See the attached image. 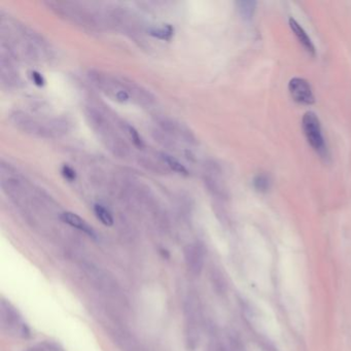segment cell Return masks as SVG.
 Here are the masks:
<instances>
[{
    "mask_svg": "<svg viewBox=\"0 0 351 351\" xmlns=\"http://www.w3.org/2000/svg\"><path fill=\"white\" fill-rule=\"evenodd\" d=\"M302 126L304 134L310 145L315 151L321 152L324 147V142L321 133L320 122L317 116L312 112L306 113L302 120Z\"/></svg>",
    "mask_w": 351,
    "mask_h": 351,
    "instance_id": "6da1fadb",
    "label": "cell"
},
{
    "mask_svg": "<svg viewBox=\"0 0 351 351\" xmlns=\"http://www.w3.org/2000/svg\"><path fill=\"white\" fill-rule=\"evenodd\" d=\"M288 90L292 99L295 102L307 105L314 103L312 89L310 87V84L306 80L300 78H293L288 84Z\"/></svg>",
    "mask_w": 351,
    "mask_h": 351,
    "instance_id": "7a4b0ae2",
    "label": "cell"
},
{
    "mask_svg": "<svg viewBox=\"0 0 351 351\" xmlns=\"http://www.w3.org/2000/svg\"><path fill=\"white\" fill-rule=\"evenodd\" d=\"M12 121L18 129H20V130L26 133L41 135V136L50 135L48 129L46 127L42 126L38 122H35L32 118H30L25 114L16 113L15 115L12 116Z\"/></svg>",
    "mask_w": 351,
    "mask_h": 351,
    "instance_id": "3957f363",
    "label": "cell"
},
{
    "mask_svg": "<svg viewBox=\"0 0 351 351\" xmlns=\"http://www.w3.org/2000/svg\"><path fill=\"white\" fill-rule=\"evenodd\" d=\"M61 219L64 221L65 224L76 228L80 231H83L84 233H86L87 235H89L90 237H96V232L94 231V229L92 228L85 219H83L80 215L73 213V212H69L66 211L64 213L61 214Z\"/></svg>",
    "mask_w": 351,
    "mask_h": 351,
    "instance_id": "277c9868",
    "label": "cell"
},
{
    "mask_svg": "<svg viewBox=\"0 0 351 351\" xmlns=\"http://www.w3.org/2000/svg\"><path fill=\"white\" fill-rule=\"evenodd\" d=\"M184 254L189 269L193 273L199 274L203 265V256L200 248L195 245H189L184 250Z\"/></svg>",
    "mask_w": 351,
    "mask_h": 351,
    "instance_id": "5b68a950",
    "label": "cell"
},
{
    "mask_svg": "<svg viewBox=\"0 0 351 351\" xmlns=\"http://www.w3.org/2000/svg\"><path fill=\"white\" fill-rule=\"evenodd\" d=\"M289 26L292 30V32L294 33V35L297 36V39L299 40V42L302 44V46L305 48V50L314 55L315 54V48H314L311 40L309 39V36L307 35V33L304 31V29L301 27V25L293 19H289Z\"/></svg>",
    "mask_w": 351,
    "mask_h": 351,
    "instance_id": "8992f818",
    "label": "cell"
},
{
    "mask_svg": "<svg viewBox=\"0 0 351 351\" xmlns=\"http://www.w3.org/2000/svg\"><path fill=\"white\" fill-rule=\"evenodd\" d=\"M161 159L164 161V163L167 164L168 167L177 172V173H180V174H183V175H188L189 174V171L188 169L184 167V166L178 161L176 160L175 158L167 155V154H165V153H162L161 154Z\"/></svg>",
    "mask_w": 351,
    "mask_h": 351,
    "instance_id": "52a82bcc",
    "label": "cell"
},
{
    "mask_svg": "<svg viewBox=\"0 0 351 351\" xmlns=\"http://www.w3.org/2000/svg\"><path fill=\"white\" fill-rule=\"evenodd\" d=\"M94 212H95L97 218L101 221L104 226H106V227L114 226V223H115L114 216L105 207H103L100 204H95Z\"/></svg>",
    "mask_w": 351,
    "mask_h": 351,
    "instance_id": "ba28073f",
    "label": "cell"
},
{
    "mask_svg": "<svg viewBox=\"0 0 351 351\" xmlns=\"http://www.w3.org/2000/svg\"><path fill=\"white\" fill-rule=\"evenodd\" d=\"M150 34L152 36H154V38H157L159 40L169 41L174 34V28L171 25L167 24V25H164L163 27H160V28H152L150 30Z\"/></svg>",
    "mask_w": 351,
    "mask_h": 351,
    "instance_id": "9c48e42d",
    "label": "cell"
},
{
    "mask_svg": "<svg viewBox=\"0 0 351 351\" xmlns=\"http://www.w3.org/2000/svg\"><path fill=\"white\" fill-rule=\"evenodd\" d=\"M255 3L254 2H239L238 8L241 15L246 18V19H250L254 12Z\"/></svg>",
    "mask_w": 351,
    "mask_h": 351,
    "instance_id": "30bf717a",
    "label": "cell"
},
{
    "mask_svg": "<svg viewBox=\"0 0 351 351\" xmlns=\"http://www.w3.org/2000/svg\"><path fill=\"white\" fill-rule=\"evenodd\" d=\"M254 188L260 192H266L269 188V179L266 175H257L253 180Z\"/></svg>",
    "mask_w": 351,
    "mask_h": 351,
    "instance_id": "8fae6325",
    "label": "cell"
},
{
    "mask_svg": "<svg viewBox=\"0 0 351 351\" xmlns=\"http://www.w3.org/2000/svg\"><path fill=\"white\" fill-rule=\"evenodd\" d=\"M127 131H128V133H129V136L131 137L133 143H134L137 147H139V149H142V147L144 146V142H143L142 138L140 137L139 133L137 132L136 129H135L134 127L130 126V125H127Z\"/></svg>",
    "mask_w": 351,
    "mask_h": 351,
    "instance_id": "7c38bea8",
    "label": "cell"
},
{
    "mask_svg": "<svg viewBox=\"0 0 351 351\" xmlns=\"http://www.w3.org/2000/svg\"><path fill=\"white\" fill-rule=\"evenodd\" d=\"M61 173L62 175L69 181H73V180H76L77 179V173L76 171L73 170L70 166L68 165H64L62 169H61Z\"/></svg>",
    "mask_w": 351,
    "mask_h": 351,
    "instance_id": "4fadbf2b",
    "label": "cell"
},
{
    "mask_svg": "<svg viewBox=\"0 0 351 351\" xmlns=\"http://www.w3.org/2000/svg\"><path fill=\"white\" fill-rule=\"evenodd\" d=\"M31 79H32L33 83L39 87H43L46 84L45 78L41 75L39 71H35V70L31 71Z\"/></svg>",
    "mask_w": 351,
    "mask_h": 351,
    "instance_id": "5bb4252c",
    "label": "cell"
}]
</instances>
